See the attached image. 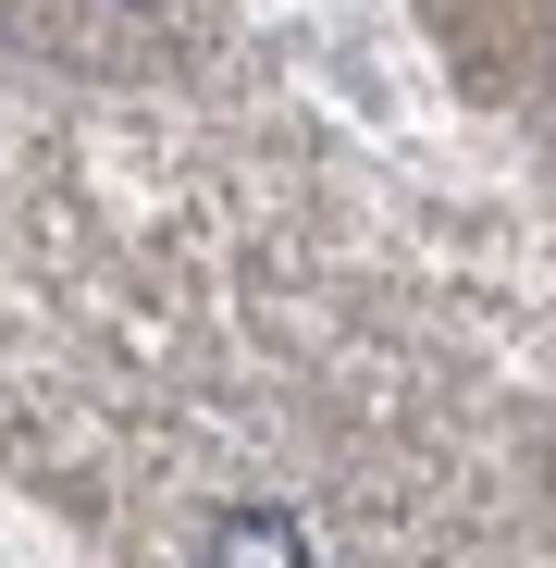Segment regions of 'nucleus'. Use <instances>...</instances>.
I'll return each mask as SVG.
<instances>
[{
  "label": "nucleus",
  "mask_w": 556,
  "mask_h": 568,
  "mask_svg": "<svg viewBox=\"0 0 556 568\" xmlns=\"http://www.w3.org/2000/svg\"><path fill=\"white\" fill-rule=\"evenodd\" d=\"M211 568H310V531L285 507H235V519H211Z\"/></svg>",
  "instance_id": "nucleus-1"
},
{
  "label": "nucleus",
  "mask_w": 556,
  "mask_h": 568,
  "mask_svg": "<svg viewBox=\"0 0 556 568\" xmlns=\"http://www.w3.org/2000/svg\"><path fill=\"white\" fill-rule=\"evenodd\" d=\"M124 13H149V0H124Z\"/></svg>",
  "instance_id": "nucleus-2"
}]
</instances>
